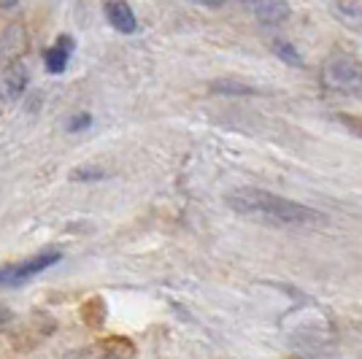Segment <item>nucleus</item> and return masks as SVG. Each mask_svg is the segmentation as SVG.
I'll return each instance as SVG.
<instances>
[{"label":"nucleus","mask_w":362,"mask_h":359,"mask_svg":"<svg viewBox=\"0 0 362 359\" xmlns=\"http://www.w3.org/2000/svg\"><path fill=\"white\" fill-rule=\"evenodd\" d=\"M28 81H30V71L22 60H11L0 68V100L6 103H14L19 100L25 90H28Z\"/></svg>","instance_id":"20e7f679"},{"label":"nucleus","mask_w":362,"mask_h":359,"mask_svg":"<svg viewBox=\"0 0 362 359\" xmlns=\"http://www.w3.org/2000/svg\"><path fill=\"white\" fill-rule=\"evenodd\" d=\"M103 14H106L108 25L119 33H133L136 30V14L124 0H106L103 3Z\"/></svg>","instance_id":"423d86ee"},{"label":"nucleus","mask_w":362,"mask_h":359,"mask_svg":"<svg viewBox=\"0 0 362 359\" xmlns=\"http://www.w3.org/2000/svg\"><path fill=\"white\" fill-rule=\"evenodd\" d=\"M241 6L259 25H281L292 14L287 0H241Z\"/></svg>","instance_id":"39448f33"},{"label":"nucleus","mask_w":362,"mask_h":359,"mask_svg":"<svg viewBox=\"0 0 362 359\" xmlns=\"http://www.w3.org/2000/svg\"><path fill=\"white\" fill-rule=\"evenodd\" d=\"M322 81L332 92L357 95V92H362V62L354 57H332L325 62Z\"/></svg>","instance_id":"7ed1b4c3"},{"label":"nucleus","mask_w":362,"mask_h":359,"mask_svg":"<svg viewBox=\"0 0 362 359\" xmlns=\"http://www.w3.org/2000/svg\"><path fill=\"white\" fill-rule=\"evenodd\" d=\"M90 122H92L90 114H76L74 119L68 122V130H71V133H78V130H84V127H90Z\"/></svg>","instance_id":"9d476101"},{"label":"nucleus","mask_w":362,"mask_h":359,"mask_svg":"<svg viewBox=\"0 0 362 359\" xmlns=\"http://www.w3.org/2000/svg\"><path fill=\"white\" fill-rule=\"evenodd\" d=\"M74 38L71 35H60L57 38V44L49 46L44 52V62H46V71L49 73H62L65 68H68V60H71V54H74Z\"/></svg>","instance_id":"0eeeda50"},{"label":"nucleus","mask_w":362,"mask_h":359,"mask_svg":"<svg viewBox=\"0 0 362 359\" xmlns=\"http://www.w3.org/2000/svg\"><path fill=\"white\" fill-rule=\"evenodd\" d=\"M60 259H62V252H57V249H46V252L25 257V259H19V262L3 265V268H0V286H6V289L22 286L25 281H30L33 276H38V273H44L46 268L57 265Z\"/></svg>","instance_id":"f03ea898"},{"label":"nucleus","mask_w":362,"mask_h":359,"mask_svg":"<svg viewBox=\"0 0 362 359\" xmlns=\"http://www.w3.org/2000/svg\"><path fill=\"white\" fill-rule=\"evenodd\" d=\"M0 6H3V8H14L16 0H0Z\"/></svg>","instance_id":"f8f14e48"},{"label":"nucleus","mask_w":362,"mask_h":359,"mask_svg":"<svg viewBox=\"0 0 362 359\" xmlns=\"http://www.w3.org/2000/svg\"><path fill=\"white\" fill-rule=\"evenodd\" d=\"M273 52H276V54H279V57H281L284 62L295 65V68H298V65H303L300 54H298V49L289 44V41H276V44H273Z\"/></svg>","instance_id":"1a4fd4ad"},{"label":"nucleus","mask_w":362,"mask_h":359,"mask_svg":"<svg viewBox=\"0 0 362 359\" xmlns=\"http://www.w3.org/2000/svg\"><path fill=\"white\" fill-rule=\"evenodd\" d=\"M332 14L349 30L362 33V3L360 0H332Z\"/></svg>","instance_id":"6e6552de"},{"label":"nucleus","mask_w":362,"mask_h":359,"mask_svg":"<svg viewBox=\"0 0 362 359\" xmlns=\"http://www.w3.org/2000/svg\"><path fill=\"white\" fill-rule=\"evenodd\" d=\"M200 6H206V8H219V6H225L227 0H195Z\"/></svg>","instance_id":"9b49d317"},{"label":"nucleus","mask_w":362,"mask_h":359,"mask_svg":"<svg viewBox=\"0 0 362 359\" xmlns=\"http://www.w3.org/2000/svg\"><path fill=\"white\" fill-rule=\"evenodd\" d=\"M230 211L241 213L246 219H259L276 227H308L322 222V213L303 203L279 197L265 189H235L225 197Z\"/></svg>","instance_id":"f257e3e1"}]
</instances>
